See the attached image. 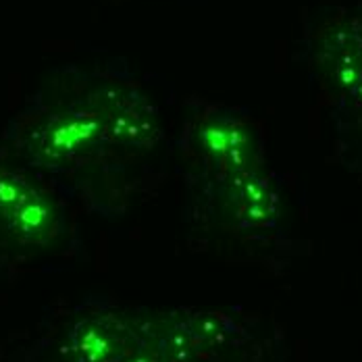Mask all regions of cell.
<instances>
[{
	"label": "cell",
	"mask_w": 362,
	"mask_h": 362,
	"mask_svg": "<svg viewBox=\"0 0 362 362\" xmlns=\"http://www.w3.org/2000/svg\"><path fill=\"white\" fill-rule=\"evenodd\" d=\"M105 140V117L90 92L79 103L28 115L19 150L37 167L63 169L94 152Z\"/></svg>",
	"instance_id": "6da1fadb"
},
{
	"label": "cell",
	"mask_w": 362,
	"mask_h": 362,
	"mask_svg": "<svg viewBox=\"0 0 362 362\" xmlns=\"http://www.w3.org/2000/svg\"><path fill=\"white\" fill-rule=\"evenodd\" d=\"M61 227L57 202L23 175L0 167V231L25 246L48 244Z\"/></svg>",
	"instance_id": "7a4b0ae2"
},
{
	"label": "cell",
	"mask_w": 362,
	"mask_h": 362,
	"mask_svg": "<svg viewBox=\"0 0 362 362\" xmlns=\"http://www.w3.org/2000/svg\"><path fill=\"white\" fill-rule=\"evenodd\" d=\"M92 98L105 117L109 142L138 148L156 142L160 132L156 110L142 94L117 83H105L92 92Z\"/></svg>",
	"instance_id": "3957f363"
},
{
	"label": "cell",
	"mask_w": 362,
	"mask_h": 362,
	"mask_svg": "<svg viewBox=\"0 0 362 362\" xmlns=\"http://www.w3.org/2000/svg\"><path fill=\"white\" fill-rule=\"evenodd\" d=\"M198 152L223 177L252 173L256 146L252 129L231 115H204L194 129Z\"/></svg>",
	"instance_id": "277c9868"
},
{
	"label": "cell",
	"mask_w": 362,
	"mask_h": 362,
	"mask_svg": "<svg viewBox=\"0 0 362 362\" xmlns=\"http://www.w3.org/2000/svg\"><path fill=\"white\" fill-rule=\"evenodd\" d=\"M225 213L240 221H260L269 211V194L252 173L223 177Z\"/></svg>",
	"instance_id": "5b68a950"
}]
</instances>
